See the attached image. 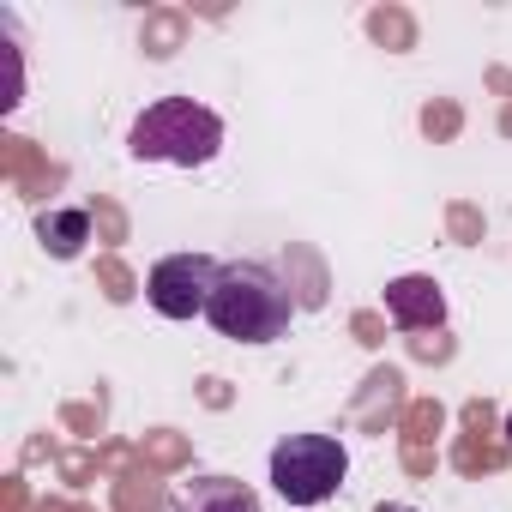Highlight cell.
I'll list each match as a JSON object with an SVG mask.
<instances>
[{
	"mask_svg": "<svg viewBox=\"0 0 512 512\" xmlns=\"http://www.w3.org/2000/svg\"><path fill=\"white\" fill-rule=\"evenodd\" d=\"M205 320L235 338V344H272L290 332L296 320V302H290V284L266 266V260H229L217 290H211V308Z\"/></svg>",
	"mask_w": 512,
	"mask_h": 512,
	"instance_id": "obj_1",
	"label": "cell"
},
{
	"mask_svg": "<svg viewBox=\"0 0 512 512\" xmlns=\"http://www.w3.org/2000/svg\"><path fill=\"white\" fill-rule=\"evenodd\" d=\"M127 151L139 163H175V169H199L223 151V121L217 109L193 103V97H157L133 133H127Z\"/></svg>",
	"mask_w": 512,
	"mask_h": 512,
	"instance_id": "obj_2",
	"label": "cell"
},
{
	"mask_svg": "<svg viewBox=\"0 0 512 512\" xmlns=\"http://www.w3.org/2000/svg\"><path fill=\"white\" fill-rule=\"evenodd\" d=\"M350 476V452L332 434H290L272 446V488L290 506H320L344 488Z\"/></svg>",
	"mask_w": 512,
	"mask_h": 512,
	"instance_id": "obj_3",
	"label": "cell"
},
{
	"mask_svg": "<svg viewBox=\"0 0 512 512\" xmlns=\"http://www.w3.org/2000/svg\"><path fill=\"white\" fill-rule=\"evenodd\" d=\"M217 278H223V266L205 260V253H169V260H157L151 278H145V302L163 320H193V314L211 308Z\"/></svg>",
	"mask_w": 512,
	"mask_h": 512,
	"instance_id": "obj_4",
	"label": "cell"
},
{
	"mask_svg": "<svg viewBox=\"0 0 512 512\" xmlns=\"http://www.w3.org/2000/svg\"><path fill=\"white\" fill-rule=\"evenodd\" d=\"M386 314L404 332H434L446 320V296H440L434 278H392L386 284Z\"/></svg>",
	"mask_w": 512,
	"mask_h": 512,
	"instance_id": "obj_5",
	"label": "cell"
},
{
	"mask_svg": "<svg viewBox=\"0 0 512 512\" xmlns=\"http://www.w3.org/2000/svg\"><path fill=\"white\" fill-rule=\"evenodd\" d=\"M175 512H260V494L235 476H199L193 488H181Z\"/></svg>",
	"mask_w": 512,
	"mask_h": 512,
	"instance_id": "obj_6",
	"label": "cell"
},
{
	"mask_svg": "<svg viewBox=\"0 0 512 512\" xmlns=\"http://www.w3.org/2000/svg\"><path fill=\"white\" fill-rule=\"evenodd\" d=\"M37 235H43V247L55 253V260H79V253H85V241H91V211H79V205L43 211Z\"/></svg>",
	"mask_w": 512,
	"mask_h": 512,
	"instance_id": "obj_7",
	"label": "cell"
},
{
	"mask_svg": "<svg viewBox=\"0 0 512 512\" xmlns=\"http://www.w3.org/2000/svg\"><path fill=\"white\" fill-rule=\"evenodd\" d=\"M380 512H416V506H380Z\"/></svg>",
	"mask_w": 512,
	"mask_h": 512,
	"instance_id": "obj_8",
	"label": "cell"
},
{
	"mask_svg": "<svg viewBox=\"0 0 512 512\" xmlns=\"http://www.w3.org/2000/svg\"><path fill=\"white\" fill-rule=\"evenodd\" d=\"M506 446H512V416H506Z\"/></svg>",
	"mask_w": 512,
	"mask_h": 512,
	"instance_id": "obj_9",
	"label": "cell"
}]
</instances>
